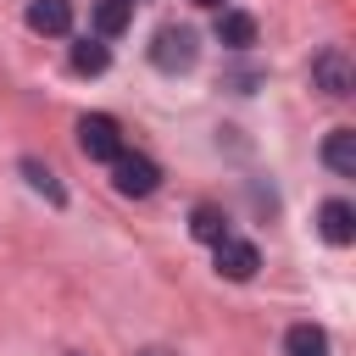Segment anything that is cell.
Returning a JSON list of instances; mask_svg holds the SVG:
<instances>
[{"label": "cell", "instance_id": "obj_12", "mask_svg": "<svg viewBox=\"0 0 356 356\" xmlns=\"http://www.w3.org/2000/svg\"><path fill=\"white\" fill-rule=\"evenodd\" d=\"M111 67V50H106V39H78L72 44V72H83V78H95V72H106Z\"/></svg>", "mask_w": 356, "mask_h": 356}, {"label": "cell", "instance_id": "obj_9", "mask_svg": "<svg viewBox=\"0 0 356 356\" xmlns=\"http://www.w3.org/2000/svg\"><path fill=\"white\" fill-rule=\"evenodd\" d=\"M217 39H222L228 50H250V44H256V17L222 6V11H217Z\"/></svg>", "mask_w": 356, "mask_h": 356}, {"label": "cell", "instance_id": "obj_4", "mask_svg": "<svg viewBox=\"0 0 356 356\" xmlns=\"http://www.w3.org/2000/svg\"><path fill=\"white\" fill-rule=\"evenodd\" d=\"M78 150L89 156V161H117L128 145H122V128H117V117H106V111H89V117H78Z\"/></svg>", "mask_w": 356, "mask_h": 356}, {"label": "cell", "instance_id": "obj_1", "mask_svg": "<svg viewBox=\"0 0 356 356\" xmlns=\"http://www.w3.org/2000/svg\"><path fill=\"white\" fill-rule=\"evenodd\" d=\"M195 56H200V33H195V28H184V22L156 28V39H150V61H156L161 72H189Z\"/></svg>", "mask_w": 356, "mask_h": 356}, {"label": "cell", "instance_id": "obj_13", "mask_svg": "<svg viewBox=\"0 0 356 356\" xmlns=\"http://www.w3.org/2000/svg\"><path fill=\"white\" fill-rule=\"evenodd\" d=\"M128 17H134L128 6H117V0H100V6H95V39H117V33L128 28Z\"/></svg>", "mask_w": 356, "mask_h": 356}, {"label": "cell", "instance_id": "obj_6", "mask_svg": "<svg viewBox=\"0 0 356 356\" xmlns=\"http://www.w3.org/2000/svg\"><path fill=\"white\" fill-rule=\"evenodd\" d=\"M22 22L44 39H61V33H72V0H28Z\"/></svg>", "mask_w": 356, "mask_h": 356}, {"label": "cell", "instance_id": "obj_10", "mask_svg": "<svg viewBox=\"0 0 356 356\" xmlns=\"http://www.w3.org/2000/svg\"><path fill=\"white\" fill-rule=\"evenodd\" d=\"M284 356H334V345H328V334L317 323H295L284 334Z\"/></svg>", "mask_w": 356, "mask_h": 356}, {"label": "cell", "instance_id": "obj_14", "mask_svg": "<svg viewBox=\"0 0 356 356\" xmlns=\"http://www.w3.org/2000/svg\"><path fill=\"white\" fill-rule=\"evenodd\" d=\"M22 172H28V184H33V189H39V195H50V200H56V206H61V200H67V189H61V184H56V172H50V167H39V161H22Z\"/></svg>", "mask_w": 356, "mask_h": 356}, {"label": "cell", "instance_id": "obj_7", "mask_svg": "<svg viewBox=\"0 0 356 356\" xmlns=\"http://www.w3.org/2000/svg\"><path fill=\"white\" fill-rule=\"evenodd\" d=\"M317 234L328 245H350L356 239V206L350 200H323L317 206Z\"/></svg>", "mask_w": 356, "mask_h": 356}, {"label": "cell", "instance_id": "obj_3", "mask_svg": "<svg viewBox=\"0 0 356 356\" xmlns=\"http://www.w3.org/2000/svg\"><path fill=\"white\" fill-rule=\"evenodd\" d=\"M312 89H323L328 100H345L356 89V67H350V50L345 44H328L312 56Z\"/></svg>", "mask_w": 356, "mask_h": 356}, {"label": "cell", "instance_id": "obj_17", "mask_svg": "<svg viewBox=\"0 0 356 356\" xmlns=\"http://www.w3.org/2000/svg\"><path fill=\"white\" fill-rule=\"evenodd\" d=\"M117 6H128V11H134V6H145V0H117Z\"/></svg>", "mask_w": 356, "mask_h": 356}, {"label": "cell", "instance_id": "obj_11", "mask_svg": "<svg viewBox=\"0 0 356 356\" xmlns=\"http://www.w3.org/2000/svg\"><path fill=\"white\" fill-rule=\"evenodd\" d=\"M189 234H195L200 245H217V239L228 234V217H222V206H211V200H200V206L189 211Z\"/></svg>", "mask_w": 356, "mask_h": 356}, {"label": "cell", "instance_id": "obj_5", "mask_svg": "<svg viewBox=\"0 0 356 356\" xmlns=\"http://www.w3.org/2000/svg\"><path fill=\"white\" fill-rule=\"evenodd\" d=\"M211 256H217V273H222V278H234V284H250V278H256V267H261L256 245H250V239H239V234H222V239L211 245Z\"/></svg>", "mask_w": 356, "mask_h": 356}, {"label": "cell", "instance_id": "obj_2", "mask_svg": "<svg viewBox=\"0 0 356 356\" xmlns=\"http://www.w3.org/2000/svg\"><path fill=\"white\" fill-rule=\"evenodd\" d=\"M111 189L128 195V200H145V195L161 189V167H156L145 150H122V156L111 161Z\"/></svg>", "mask_w": 356, "mask_h": 356}, {"label": "cell", "instance_id": "obj_8", "mask_svg": "<svg viewBox=\"0 0 356 356\" xmlns=\"http://www.w3.org/2000/svg\"><path fill=\"white\" fill-rule=\"evenodd\" d=\"M323 161H328V172L356 178V128H334V134L323 139Z\"/></svg>", "mask_w": 356, "mask_h": 356}, {"label": "cell", "instance_id": "obj_15", "mask_svg": "<svg viewBox=\"0 0 356 356\" xmlns=\"http://www.w3.org/2000/svg\"><path fill=\"white\" fill-rule=\"evenodd\" d=\"M139 356H178V350H167V345H145Z\"/></svg>", "mask_w": 356, "mask_h": 356}, {"label": "cell", "instance_id": "obj_16", "mask_svg": "<svg viewBox=\"0 0 356 356\" xmlns=\"http://www.w3.org/2000/svg\"><path fill=\"white\" fill-rule=\"evenodd\" d=\"M189 6H200V11H222V0H189Z\"/></svg>", "mask_w": 356, "mask_h": 356}]
</instances>
